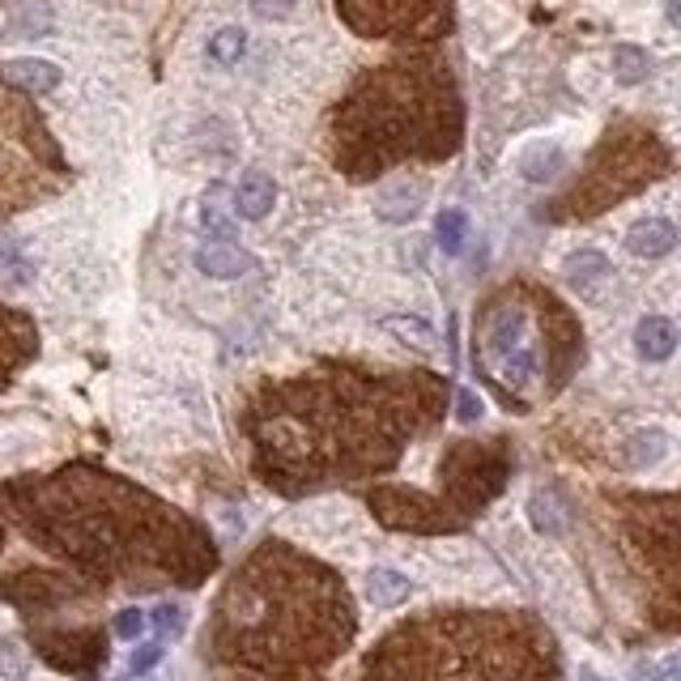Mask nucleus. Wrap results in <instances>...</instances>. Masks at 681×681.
I'll list each match as a JSON object with an SVG mask.
<instances>
[{
  "instance_id": "obj_1",
  "label": "nucleus",
  "mask_w": 681,
  "mask_h": 681,
  "mask_svg": "<svg viewBox=\"0 0 681 681\" xmlns=\"http://www.w3.org/2000/svg\"><path fill=\"white\" fill-rule=\"evenodd\" d=\"M452 401L435 371L320 362L269 380L244 409L251 473L286 498L392 473L409 443L431 435Z\"/></svg>"
},
{
  "instance_id": "obj_2",
  "label": "nucleus",
  "mask_w": 681,
  "mask_h": 681,
  "mask_svg": "<svg viewBox=\"0 0 681 681\" xmlns=\"http://www.w3.org/2000/svg\"><path fill=\"white\" fill-rule=\"evenodd\" d=\"M0 519L99 588H196L218 571L205 524L103 464L0 482Z\"/></svg>"
},
{
  "instance_id": "obj_3",
  "label": "nucleus",
  "mask_w": 681,
  "mask_h": 681,
  "mask_svg": "<svg viewBox=\"0 0 681 681\" xmlns=\"http://www.w3.org/2000/svg\"><path fill=\"white\" fill-rule=\"evenodd\" d=\"M358 609L345 579L290 541H260L209 613L214 681H324L350 652Z\"/></svg>"
},
{
  "instance_id": "obj_4",
  "label": "nucleus",
  "mask_w": 681,
  "mask_h": 681,
  "mask_svg": "<svg viewBox=\"0 0 681 681\" xmlns=\"http://www.w3.org/2000/svg\"><path fill=\"white\" fill-rule=\"evenodd\" d=\"M461 141V82L431 48H409L362 69L328 111V158L354 184L409 163H447Z\"/></svg>"
},
{
  "instance_id": "obj_5",
  "label": "nucleus",
  "mask_w": 681,
  "mask_h": 681,
  "mask_svg": "<svg viewBox=\"0 0 681 681\" xmlns=\"http://www.w3.org/2000/svg\"><path fill=\"white\" fill-rule=\"evenodd\" d=\"M362 681H563V656L537 613L431 609L383 634Z\"/></svg>"
},
{
  "instance_id": "obj_6",
  "label": "nucleus",
  "mask_w": 681,
  "mask_h": 681,
  "mask_svg": "<svg viewBox=\"0 0 681 681\" xmlns=\"http://www.w3.org/2000/svg\"><path fill=\"white\" fill-rule=\"evenodd\" d=\"M473 350L482 358L486 375L512 401V392H524L537 375H545L549 388H563L579 362L584 337L575 316L549 290L533 281H516L491 295L477 311Z\"/></svg>"
},
{
  "instance_id": "obj_7",
  "label": "nucleus",
  "mask_w": 681,
  "mask_h": 681,
  "mask_svg": "<svg viewBox=\"0 0 681 681\" xmlns=\"http://www.w3.org/2000/svg\"><path fill=\"white\" fill-rule=\"evenodd\" d=\"M673 171V149L660 141L656 128L639 120H622L600 136V145L588 154L584 171L575 175V184L549 209V221H588L622 205L643 188H652L656 179H664Z\"/></svg>"
},
{
  "instance_id": "obj_8",
  "label": "nucleus",
  "mask_w": 681,
  "mask_h": 681,
  "mask_svg": "<svg viewBox=\"0 0 681 681\" xmlns=\"http://www.w3.org/2000/svg\"><path fill=\"white\" fill-rule=\"evenodd\" d=\"M60 179L64 158L43 120L18 94H0V218L52 196Z\"/></svg>"
},
{
  "instance_id": "obj_9",
  "label": "nucleus",
  "mask_w": 681,
  "mask_h": 681,
  "mask_svg": "<svg viewBox=\"0 0 681 681\" xmlns=\"http://www.w3.org/2000/svg\"><path fill=\"white\" fill-rule=\"evenodd\" d=\"M622 528H627L634 554L648 563V579L656 588V613L664 627L678 622V498L673 494H630L622 503Z\"/></svg>"
},
{
  "instance_id": "obj_10",
  "label": "nucleus",
  "mask_w": 681,
  "mask_h": 681,
  "mask_svg": "<svg viewBox=\"0 0 681 681\" xmlns=\"http://www.w3.org/2000/svg\"><path fill=\"white\" fill-rule=\"evenodd\" d=\"M337 13L362 39L431 48L452 34L456 0H337Z\"/></svg>"
},
{
  "instance_id": "obj_11",
  "label": "nucleus",
  "mask_w": 681,
  "mask_h": 681,
  "mask_svg": "<svg viewBox=\"0 0 681 681\" xmlns=\"http://www.w3.org/2000/svg\"><path fill=\"white\" fill-rule=\"evenodd\" d=\"M507 477H512V447L503 438H491V443L464 438V443H452L438 464V498L461 524H468L503 494Z\"/></svg>"
},
{
  "instance_id": "obj_12",
  "label": "nucleus",
  "mask_w": 681,
  "mask_h": 681,
  "mask_svg": "<svg viewBox=\"0 0 681 681\" xmlns=\"http://www.w3.org/2000/svg\"><path fill=\"white\" fill-rule=\"evenodd\" d=\"M371 512L383 528L392 533H417V537H438V533H461L464 524L447 507L438 494L413 491V486H375L367 494Z\"/></svg>"
},
{
  "instance_id": "obj_13",
  "label": "nucleus",
  "mask_w": 681,
  "mask_h": 681,
  "mask_svg": "<svg viewBox=\"0 0 681 681\" xmlns=\"http://www.w3.org/2000/svg\"><path fill=\"white\" fill-rule=\"evenodd\" d=\"M0 597L9 600V605H18V609L30 618V627H34V622H43V618L60 613L64 605L90 600V588H85L78 575L39 571V567H30V571L9 575V579L0 584Z\"/></svg>"
},
{
  "instance_id": "obj_14",
  "label": "nucleus",
  "mask_w": 681,
  "mask_h": 681,
  "mask_svg": "<svg viewBox=\"0 0 681 681\" xmlns=\"http://www.w3.org/2000/svg\"><path fill=\"white\" fill-rule=\"evenodd\" d=\"M34 630V652L43 656L48 664L64 669V673H78V678H90L107 664V634L103 627H30Z\"/></svg>"
},
{
  "instance_id": "obj_15",
  "label": "nucleus",
  "mask_w": 681,
  "mask_h": 681,
  "mask_svg": "<svg viewBox=\"0 0 681 681\" xmlns=\"http://www.w3.org/2000/svg\"><path fill=\"white\" fill-rule=\"evenodd\" d=\"M39 354V328L27 311L0 302V392L13 383V375Z\"/></svg>"
},
{
  "instance_id": "obj_16",
  "label": "nucleus",
  "mask_w": 681,
  "mask_h": 681,
  "mask_svg": "<svg viewBox=\"0 0 681 681\" xmlns=\"http://www.w3.org/2000/svg\"><path fill=\"white\" fill-rule=\"evenodd\" d=\"M422 200H426V179H417V175H396V179H388V184L375 192V214H380L383 221H409V218H417Z\"/></svg>"
},
{
  "instance_id": "obj_17",
  "label": "nucleus",
  "mask_w": 681,
  "mask_h": 681,
  "mask_svg": "<svg viewBox=\"0 0 681 681\" xmlns=\"http://www.w3.org/2000/svg\"><path fill=\"white\" fill-rule=\"evenodd\" d=\"M0 82L18 94H52L60 85V69L43 55H22V60L0 64Z\"/></svg>"
},
{
  "instance_id": "obj_18",
  "label": "nucleus",
  "mask_w": 681,
  "mask_h": 681,
  "mask_svg": "<svg viewBox=\"0 0 681 681\" xmlns=\"http://www.w3.org/2000/svg\"><path fill=\"white\" fill-rule=\"evenodd\" d=\"M272 200H277V188H272V179L265 171H247L244 179H239V188H235V209H239V218H269L272 214Z\"/></svg>"
},
{
  "instance_id": "obj_19",
  "label": "nucleus",
  "mask_w": 681,
  "mask_h": 681,
  "mask_svg": "<svg viewBox=\"0 0 681 681\" xmlns=\"http://www.w3.org/2000/svg\"><path fill=\"white\" fill-rule=\"evenodd\" d=\"M678 244V230H673V221L664 218H648V221H634L627 235V247L634 256H643V260H656V256H669Z\"/></svg>"
},
{
  "instance_id": "obj_20",
  "label": "nucleus",
  "mask_w": 681,
  "mask_h": 681,
  "mask_svg": "<svg viewBox=\"0 0 681 681\" xmlns=\"http://www.w3.org/2000/svg\"><path fill=\"white\" fill-rule=\"evenodd\" d=\"M196 269L205 272V277L230 281V277H244V272L251 269V256L235 244H205L196 251Z\"/></svg>"
},
{
  "instance_id": "obj_21",
  "label": "nucleus",
  "mask_w": 681,
  "mask_h": 681,
  "mask_svg": "<svg viewBox=\"0 0 681 681\" xmlns=\"http://www.w3.org/2000/svg\"><path fill=\"white\" fill-rule=\"evenodd\" d=\"M634 350H639V358H648V362L673 358V350H678V328H673V320L648 316L643 324L634 328Z\"/></svg>"
},
{
  "instance_id": "obj_22",
  "label": "nucleus",
  "mask_w": 681,
  "mask_h": 681,
  "mask_svg": "<svg viewBox=\"0 0 681 681\" xmlns=\"http://www.w3.org/2000/svg\"><path fill=\"white\" fill-rule=\"evenodd\" d=\"M48 27H52V9H48L43 0H22V4L9 13L4 34H9V39H34V34H43Z\"/></svg>"
},
{
  "instance_id": "obj_23",
  "label": "nucleus",
  "mask_w": 681,
  "mask_h": 681,
  "mask_svg": "<svg viewBox=\"0 0 681 681\" xmlns=\"http://www.w3.org/2000/svg\"><path fill=\"white\" fill-rule=\"evenodd\" d=\"M563 272H567V281H571V286H597L600 277L609 272V260H605L600 251H592V247H584V251L567 256Z\"/></svg>"
},
{
  "instance_id": "obj_24",
  "label": "nucleus",
  "mask_w": 681,
  "mask_h": 681,
  "mask_svg": "<svg viewBox=\"0 0 681 681\" xmlns=\"http://www.w3.org/2000/svg\"><path fill=\"white\" fill-rule=\"evenodd\" d=\"M34 281V265L13 244H0V286L4 290H27Z\"/></svg>"
},
{
  "instance_id": "obj_25",
  "label": "nucleus",
  "mask_w": 681,
  "mask_h": 681,
  "mask_svg": "<svg viewBox=\"0 0 681 681\" xmlns=\"http://www.w3.org/2000/svg\"><path fill=\"white\" fill-rule=\"evenodd\" d=\"M367 592H371V600L375 605H401V600H409V579L396 571H388V567H380V571H371V579H367Z\"/></svg>"
},
{
  "instance_id": "obj_26",
  "label": "nucleus",
  "mask_w": 681,
  "mask_h": 681,
  "mask_svg": "<svg viewBox=\"0 0 681 681\" xmlns=\"http://www.w3.org/2000/svg\"><path fill=\"white\" fill-rule=\"evenodd\" d=\"M648 69H652V60H648L643 48H630V43L613 48V78H618V82H627V85L643 82Z\"/></svg>"
},
{
  "instance_id": "obj_27",
  "label": "nucleus",
  "mask_w": 681,
  "mask_h": 681,
  "mask_svg": "<svg viewBox=\"0 0 681 681\" xmlns=\"http://www.w3.org/2000/svg\"><path fill=\"white\" fill-rule=\"evenodd\" d=\"M558 166H563V149H554V145H545L541 149V145H537V149L519 163V171H524L533 184H545V179H554V175H558Z\"/></svg>"
},
{
  "instance_id": "obj_28",
  "label": "nucleus",
  "mask_w": 681,
  "mask_h": 681,
  "mask_svg": "<svg viewBox=\"0 0 681 681\" xmlns=\"http://www.w3.org/2000/svg\"><path fill=\"white\" fill-rule=\"evenodd\" d=\"M464 230H468V218H464L461 209H443L435 221V235H438V247L447 251V256H456L464 247Z\"/></svg>"
},
{
  "instance_id": "obj_29",
  "label": "nucleus",
  "mask_w": 681,
  "mask_h": 681,
  "mask_svg": "<svg viewBox=\"0 0 681 681\" xmlns=\"http://www.w3.org/2000/svg\"><path fill=\"white\" fill-rule=\"evenodd\" d=\"M244 52H247V34L239 27H226L209 39V55H214L218 64H239V55Z\"/></svg>"
},
{
  "instance_id": "obj_30",
  "label": "nucleus",
  "mask_w": 681,
  "mask_h": 681,
  "mask_svg": "<svg viewBox=\"0 0 681 681\" xmlns=\"http://www.w3.org/2000/svg\"><path fill=\"white\" fill-rule=\"evenodd\" d=\"M664 452H669L664 431H639V435L630 438V464H656L664 461Z\"/></svg>"
},
{
  "instance_id": "obj_31",
  "label": "nucleus",
  "mask_w": 681,
  "mask_h": 681,
  "mask_svg": "<svg viewBox=\"0 0 681 681\" xmlns=\"http://www.w3.org/2000/svg\"><path fill=\"white\" fill-rule=\"evenodd\" d=\"M200 226H205V235H214L218 244L235 239V218H230V214H221L218 205H200Z\"/></svg>"
},
{
  "instance_id": "obj_32",
  "label": "nucleus",
  "mask_w": 681,
  "mask_h": 681,
  "mask_svg": "<svg viewBox=\"0 0 681 681\" xmlns=\"http://www.w3.org/2000/svg\"><path fill=\"white\" fill-rule=\"evenodd\" d=\"M30 660L22 652V643L18 639H0V673L4 678H27Z\"/></svg>"
},
{
  "instance_id": "obj_33",
  "label": "nucleus",
  "mask_w": 681,
  "mask_h": 681,
  "mask_svg": "<svg viewBox=\"0 0 681 681\" xmlns=\"http://www.w3.org/2000/svg\"><path fill=\"white\" fill-rule=\"evenodd\" d=\"M251 9L260 22H286V18H295L299 0H251Z\"/></svg>"
},
{
  "instance_id": "obj_34",
  "label": "nucleus",
  "mask_w": 681,
  "mask_h": 681,
  "mask_svg": "<svg viewBox=\"0 0 681 681\" xmlns=\"http://www.w3.org/2000/svg\"><path fill=\"white\" fill-rule=\"evenodd\" d=\"M533 524H537L541 533H558V528H563V519L554 516V503H549L545 494H537V498H533Z\"/></svg>"
},
{
  "instance_id": "obj_35",
  "label": "nucleus",
  "mask_w": 681,
  "mask_h": 681,
  "mask_svg": "<svg viewBox=\"0 0 681 681\" xmlns=\"http://www.w3.org/2000/svg\"><path fill=\"white\" fill-rule=\"evenodd\" d=\"M388 324L396 328L401 337H413V341H417V345H426V350L435 345V332H431V324H422V320H388Z\"/></svg>"
},
{
  "instance_id": "obj_36",
  "label": "nucleus",
  "mask_w": 681,
  "mask_h": 681,
  "mask_svg": "<svg viewBox=\"0 0 681 681\" xmlns=\"http://www.w3.org/2000/svg\"><path fill=\"white\" fill-rule=\"evenodd\" d=\"M141 630H145V613H141V609H120V613H115V634H120V639H136Z\"/></svg>"
},
{
  "instance_id": "obj_37",
  "label": "nucleus",
  "mask_w": 681,
  "mask_h": 681,
  "mask_svg": "<svg viewBox=\"0 0 681 681\" xmlns=\"http://www.w3.org/2000/svg\"><path fill=\"white\" fill-rule=\"evenodd\" d=\"M456 417H461L464 426H473V422L482 417V401H477V392H468V388L456 392Z\"/></svg>"
},
{
  "instance_id": "obj_38",
  "label": "nucleus",
  "mask_w": 681,
  "mask_h": 681,
  "mask_svg": "<svg viewBox=\"0 0 681 681\" xmlns=\"http://www.w3.org/2000/svg\"><path fill=\"white\" fill-rule=\"evenodd\" d=\"M154 622H158L163 634H179V627H184V609H179V605H158V609H154Z\"/></svg>"
},
{
  "instance_id": "obj_39",
  "label": "nucleus",
  "mask_w": 681,
  "mask_h": 681,
  "mask_svg": "<svg viewBox=\"0 0 681 681\" xmlns=\"http://www.w3.org/2000/svg\"><path fill=\"white\" fill-rule=\"evenodd\" d=\"M158 660H163V648H158V643H149V648H136V652H133V673H149Z\"/></svg>"
},
{
  "instance_id": "obj_40",
  "label": "nucleus",
  "mask_w": 681,
  "mask_h": 681,
  "mask_svg": "<svg viewBox=\"0 0 681 681\" xmlns=\"http://www.w3.org/2000/svg\"><path fill=\"white\" fill-rule=\"evenodd\" d=\"M579 681H600V678L592 673V669H584V673H579Z\"/></svg>"
},
{
  "instance_id": "obj_41",
  "label": "nucleus",
  "mask_w": 681,
  "mask_h": 681,
  "mask_svg": "<svg viewBox=\"0 0 681 681\" xmlns=\"http://www.w3.org/2000/svg\"><path fill=\"white\" fill-rule=\"evenodd\" d=\"M0 545H4V528H0Z\"/></svg>"
}]
</instances>
